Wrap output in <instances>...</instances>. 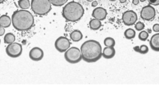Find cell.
Instances as JSON below:
<instances>
[{
	"mask_svg": "<svg viewBox=\"0 0 159 88\" xmlns=\"http://www.w3.org/2000/svg\"><path fill=\"white\" fill-rule=\"evenodd\" d=\"M82 59L86 62L94 63L99 60L102 56V47L99 42L89 40L80 47Z\"/></svg>",
	"mask_w": 159,
	"mask_h": 88,
	"instance_id": "cell-1",
	"label": "cell"
},
{
	"mask_svg": "<svg viewBox=\"0 0 159 88\" xmlns=\"http://www.w3.org/2000/svg\"><path fill=\"white\" fill-rule=\"evenodd\" d=\"M13 27L19 31H25L30 29L34 24V18L32 14L27 10H17L12 15Z\"/></svg>",
	"mask_w": 159,
	"mask_h": 88,
	"instance_id": "cell-2",
	"label": "cell"
},
{
	"mask_svg": "<svg viewBox=\"0 0 159 88\" xmlns=\"http://www.w3.org/2000/svg\"><path fill=\"white\" fill-rule=\"evenodd\" d=\"M84 9L82 6L77 2H70L63 7L62 15L66 20L76 22L83 17Z\"/></svg>",
	"mask_w": 159,
	"mask_h": 88,
	"instance_id": "cell-3",
	"label": "cell"
},
{
	"mask_svg": "<svg viewBox=\"0 0 159 88\" xmlns=\"http://www.w3.org/2000/svg\"><path fill=\"white\" fill-rule=\"evenodd\" d=\"M31 9L34 14L44 15L51 10V4L49 0H32Z\"/></svg>",
	"mask_w": 159,
	"mask_h": 88,
	"instance_id": "cell-4",
	"label": "cell"
},
{
	"mask_svg": "<svg viewBox=\"0 0 159 88\" xmlns=\"http://www.w3.org/2000/svg\"><path fill=\"white\" fill-rule=\"evenodd\" d=\"M64 58L70 64H77L82 59L81 51L78 48L72 47L65 51Z\"/></svg>",
	"mask_w": 159,
	"mask_h": 88,
	"instance_id": "cell-5",
	"label": "cell"
},
{
	"mask_svg": "<svg viewBox=\"0 0 159 88\" xmlns=\"http://www.w3.org/2000/svg\"><path fill=\"white\" fill-rule=\"evenodd\" d=\"M6 52L7 54L11 58H18L22 54V46L16 42L8 44L6 48Z\"/></svg>",
	"mask_w": 159,
	"mask_h": 88,
	"instance_id": "cell-6",
	"label": "cell"
},
{
	"mask_svg": "<svg viewBox=\"0 0 159 88\" xmlns=\"http://www.w3.org/2000/svg\"><path fill=\"white\" fill-rule=\"evenodd\" d=\"M122 21L126 26H131L134 25L137 20L138 16L137 14L133 10H128L125 11L122 16Z\"/></svg>",
	"mask_w": 159,
	"mask_h": 88,
	"instance_id": "cell-7",
	"label": "cell"
},
{
	"mask_svg": "<svg viewBox=\"0 0 159 88\" xmlns=\"http://www.w3.org/2000/svg\"><path fill=\"white\" fill-rule=\"evenodd\" d=\"M70 40L66 37H59L55 42V46L56 49L60 52H65L70 46Z\"/></svg>",
	"mask_w": 159,
	"mask_h": 88,
	"instance_id": "cell-8",
	"label": "cell"
},
{
	"mask_svg": "<svg viewBox=\"0 0 159 88\" xmlns=\"http://www.w3.org/2000/svg\"><path fill=\"white\" fill-rule=\"evenodd\" d=\"M156 15V9L150 5L143 7L141 11V18L146 21H150L154 19Z\"/></svg>",
	"mask_w": 159,
	"mask_h": 88,
	"instance_id": "cell-9",
	"label": "cell"
},
{
	"mask_svg": "<svg viewBox=\"0 0 159 88\" xmlns=\"http://www.w3.org/2000/svg\"><path fill=\"white\" fill-rule=\"evenodd\" d=\"M30 59L34 61L41 60L44 57V52L43 50L38 47L33 48L29 53Z\"/></svg>",
	"mask_w": 159,
	"mask_h": 88,
	"instance_id": "cell-10",
	"label": "cell"
},
{
	"mask_svg": "<svg viewBox=\"0 0 159 88\" xmlns=\"http://www.w3.org/2000/svg\"><path fill=\"white\" fill-rule=\"evenodd\" d=\"M92 15L94 19L101 21V20H104L106 18L107 12V10L103 7H96L95 9H93Z\"/></svg>",
	"mask_w": 159,
	"mask_h": 88,
	"instance_id": "cell-11",
	"label": "cell"
},
{
	"mask_svg": "<svg viewBox=\"0 0 159 88\" xmlns=\"http://www.w3.org/2000/svg\"><path fill=\"white\" fill-rule=\"evenodd\" d=\"M149 44L153 51L159 52V33L152 36L149 42Z\"/></svg>",
	"mask_w": 159,
	"mask_h": 88,
	"instance_id": "cell-12",
	"label": "cell"
},
{
	"mask_svg": "<svg viewBox=\"0 0 159 88\" xmlns=\"http://www.w3.org/2000/svg\"><path fill=\"white\" fill-rule=\"evenodd\" d=\"M116 55V50L114 47H106L102 51V56L106 59H111Z\"/></svg>",
	"mask_w": 159,
	"mask_h": 88,
	"instance_id": "cell-13",
	"label": "cell"
},
{
	"mask_svg": "<svg viewBox=\"0 0 159 88\" xmlns=\"http://www.w3.org/2000/svg\"><path fill=\"white\" fill-rule=\"evenodd\" d=\"M12 23V20L10 17L7 15H2L0 17V26L4 28L10 27Z\"/></svg>",
	"mask_w": 159,
	"mask_h": 88,
	"instance_id": "cell-14",
	"label": "cell"
},
{
	"mask_svg": "<svg viewBox=\"0 0 159 88\" xmlns=\"http://www.w3.org/2000/svg\"><path fill=\"white\" fill-rule=\"evenodd\" d=\"M71 40L74 42H78L82 40L83 35L80 31L75 30L70 34Z\"/></svg>",
	"mask_w": 159,
	"mask_h": 88,
	"instance_id": "cell-15",
	"label": "cell"
},
{
	"mask_svg": "<svg viewBox=\"0 0 159 88\" xmlns=\"http://www.w3.org/2000/svg\"><path fill=\"white\" fill-rule=\"evenodd\" d=\"M90 28L93 30H97L99 29L102 26V22L100 20L96 19H93L89 23Z\"/></svg>",
	"mask_w": 159,
	"mask_h": 88,
	"instance_id": "cell-16",
	"label": "cell"
},
{
	"mask_svg": "<svg viewBox=\"0 0 159 88\" xmlns=\"http://www.w3.org/2000/svg\"><path fill=\"white\" fill-rule=\"evenodd\" d=\"M133 49L136 52L142 54H147L149 51L148 46L145 45H143L141 46H135L134 47Z\"/></svg>",
	"mask_w": 159,
	"mask_h": 88,
	"instance_id": "cell-17",
	"label": "cell"
},
{
	"mask_svg": "<svg viewBox=\"0 0 159 88\" xmlns=\"http://www.w3.org/2000/svg\"><path fill=\"white\" fill-rule=\"evenodd\" d=\"M16 40V37L13 33H7L4 37V42L5 43L10 44L13 43Z\"/></svg>",
	"mask_w": 159,
	"mask_h": 88,
	"instance_id": "cell-18",
	"label": "cell"
},
{
	"mask_svg": "<svg viewBox=\"0 0 159 88\" xmlns=\"http://www.w3.org/2000/svg\"><path fill=\"white\" fill-rule=\"evenodd\" d=\"M124 36L128 40H131L135 38L136 32L132 29H128L124 32Z\"/></svg>",
	"mask_w": 159,
	"mask_h": 88,
	"instance_id": "cell-19",
	"label": "cell"
},
{
	"mask_svg": "<svg viewBox=\"0 0 159 88\" xmlns=\"http://www.w3.org/2000/svg\"><path fill=\"white\" fill-rule=\"evenodd\" d=\"M18 5L22 9H29L30 7V3L29 0H19Z\"/></svg>",
	"mask_w": 159,
	"mask_h": 88,
	"instance_id": "cell-20",
	"label": "cell"
},
{
	"mask_svg": "<svg viewBox=\"0 0 159 88\" xmlns=\"http://www.w3.org/2000/svg\"><path fill=\"white\" fill-rule=\"evenodd\" d=\"M104 44L106 47H114L116 45V42L113 38L107 37L105 39Z\"/></svg>",
	"mask_w": 159,
	"mask_h": 88,
	"instance_id": "cell-21",
	"label": "cell"
},
{
	"mask_svg": "<svg viewBox=\"0 0 159 88\" xmlns=\"http://www.w3.org/2000/svg\"><path fill=\"white\" fill-rule=\"evenodd\" d=\"M51 4L55 6L60 7L64 5L68 0H49Z\"/></svg>",
	"mask_w": 159,
	"mask_h": 88,
	"instance_id": "cell-22",
	"label": "cell"
},
{
	"mask_svg": "<svg viewBox=\"0 0 159 88\" xmlns=\"http://www.w3.org/2000/svg\"><path fill=\"white\" fill-rule=\"evenodd\" d=\"M148 37H149V34L147 32L145 31H142L139 33V35H138L139 39L141 41H143V42L147 41L148 39Z\"/></svg>",
	"mask_w": 159,
	"mask_h": 88,
	"instance_id": "cell-23",
	"label": "cell"
},
{
	"mask_svg": "<svg viewBox=\"0 0 159 88\" xmlns=\"http://www.w3.org/2000/svg\"><path fill=\"white\" fill-rule=\"evenodd\" d=\"M145 24L143 22H141V21H138L137 23L135 24L134 28H135V29L136 30L138 31H142L144 29Z\"/></svg>",
	"mask_w": 159,
	"mask_h": 88,
	"instance_id": "cell-24",
	"label": "cell"
},
{
	"mask_svg": "<svg viewBox=\"0 0 159 88\" xmlns=\"http://www.w3.org/2000/svg\"><path fill=\"white\" fill-rule=\"evenodd\" d=\"M150 5L153 6L159 5V0H148Z\"/></svg>",
	"mask_w": 159,
	"mask_h": 88,
	"instance_id": "cell-25",
	"label": "cell"
},
{
	"mask_svg": "<svg viewBox=\"0 0 159 88\" xmlns=\"http://www.w3.org/2000/svg\"><path fill=\"white\" fill-rule=\"evenodd\" d=\"M153 30L155 32L159 33V24H155L154 25L153 27Z\"/></svg>",
	"mask_w": 159,
	"mask_h": 88,
	"instance_id": "cell-26",
	"label": "cell"
},
{
	"mask_svg": "<svg viewBox=\"0 0 159 88\" xmlns=\"http://www.w3.org/2000/svg\"><path fill=\"white\" fill-rule=\"evenodd\" d=\"M5 33L4 28L0 26V36H3Z\"/></svg>",
	"mask_w": 159,
	"mask_h": 88,
	"instance_id": "cell-27",
	"label": "cell"
},
{
	"mask_svg": "<svg viewBox=\"0 0 159 88\" xmlns=\"http://www.w3.org/2000/svg\"><path fill=\"white\" fill-rule=\"evenodd\" d=\"M98 2L96 1H94L92 3L91 5L93 7H96L98 5Z\"/></svg>",
	"mask_w": 159,
	"mask_h": 88,
	"instance_id": "cell-28",
	"label": "cell"
},
{
	"mask_svg": "<svg viewBox=\"0 0 159 88\" xmlns=\"http://www.w3.org/2000/svg\"><path fill=\"white\" fill-rule=\"evenodd\" d=\"M139 0H133L132 3L134 5H137L139 3Z\"/></svg>",
	"mask_w": 159,
	"mask_h": 88,
	"instance_id": "cell-29",
	"label": "cell"
},
{
	"mask_svg": "<svg viewBox=\"0 0 159 88\" xmlns=\"http://www.w3.org/2000/svg\"><path fill=\"white\" fill-rule=\"evenodd\" d=\"M119 1L121 3H124L127 2V0H119Z\"/></svg>",
	"mask_w": 159,
	"mask_h": 88,
	"instance_id": "cell-30",
	"label": "cell"
},
{
	"mask_svg": "<svg viewBox=\"0 0 159 88\" xmlns=\"http://www.w3.org/2000/svg\"><path fill=\"white\" fill-rule=\"evenodd\" d=\"M86 1H88L89 2H93V1H95V0H86Z\"/></svg>",
	"mask_w": 159,
	"mask_h": 88,
	"instance_id": "cell-31",
	"label": "cell"
},
{
	"mask_svg": "<svg viewBox=\"0 0 159 88\" xmlns=\"http://www.w3.org/2000/svg\"><path fill=\"white\" fill-rule=\"evenodd\" d=\"M4 1V0H0V4L3 2Z\"/></svg>",
	"mask_w": 159,
	"mask_h": 88,
	"instance_id": "cell-32",
	"label": "cell"
},
{
	"mask_svg": "<svg viewBox=\"0 0 159 88\" xmlns=\"http://www.w3.org/2000/svg\"><path fill=\"white\" fill-rule=\"evenodd\" d=\"M141 2H145L146 0H139Z\"/></svg>",
	"mask_w": 159,
	"mask_h": 88,
	"instance_id": "cell-33",
	"label": "cell"
},
{
	"mask_svg": "<svg viewBox=\"0 0 159 88\" xmlns=\"http://www.w3.org/2000/svg\"><path fill=\"white\" fill-rule=\"evenodd\" d=\"M110 1H112V2H114V1H116V0H109Z\"/></svg>",
	"mask_w": 159,
	"mask_h": 88,
	"instance_id": "cell-34",
	"label": "cell"
},
{
	"mask_svg": "<svg viewBox=\"0 0 159 88\" xmlns=\"http://www.w3.org/2000/svg\"><path fill=\"white\" fill-rule=\"evenodd\" d=\"M1 39H0V44H1Z\"/></svg>",
	"mask_w": 159,
	"mask_h": 88,
	"instance_id": "cell-35",
	"label": "cell"
},
{
	"mask_svg": "<svg viewBox=\"0 0 159 88\" xmlns=\"http://www.w3.org/2000/svg\"><path fill=\"white\" fill-rule=\"evenodd\" d=\"M158 19H159V18H158Z\"/></svg>",
	"mask_w": 159,
	"mask_h": 88,
	"instance_id": "cell-36",
	"label": "cell"
},
{
	"mask_svg": "<svg viewBox=\"0 0 159 88\" xmlns=\"http://www.w3.org/2000/svg\"><path fill=\"white\" fill-rule=\"evenodd\" d=\"M0 16H1V15H0ZM0 17H1V16H0Z\"/></svg>",
	"mask_w": 159,
	"mask_h": 88,
	"instance_id": "cell-37",
	"label": "cell"
}]
</instances>
